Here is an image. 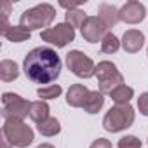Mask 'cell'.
Returning <instances> with one entry per match:
<instances>
[{"instance_id": "1", "label": "cell", "mask_w": 148, "mask_h": 148, "mask_svg": "<svg viewBox=\"0 0 148 148\" xmlns=\"http://www.w3.org/2000/svg\"><path fill=\"white\" fill-rule=\"evenodd\" d=\"M61 68L63 63L59 54L47 45L32 49L23 61V71L28 77V80H32L33 84L51 86L61 75Z\"/></svg>"}, {"instance_id": "2", "label": "cell", "mask_w": 148, "mask_h": 148, "mask_svg": "<svg viewBox=\"0 0 148 148\" xmlns=\"http://www.w3.org/2000/svg\"><path fill=\"white\" fill-rule=\"evenodd\" d=\"M56 19V9L51 4H38L32 9H26L19 18V26L28 30L30 33L33 30H47L51 23Z\"/></svg>"}, {"instance_id": "3", "label": "cell", "mask_w": 148, "mask_h": 148, "mask_svg": "<svg viewBox=\"0 0 148 148\" xmlns=\"http://www.w3.org/2000/svg\"><path fill=\"white\" fill-rule=\"evenodd\" d=\"M136 112L131 105H115L112 106L103 117V127L108 132H120L125 131L134 124Z\"/></svg>"}, {"instance_id": "4", "label": "cell", "mask_w": 148, "mask_h": 148, "mask_svg": "<svg viewBox=\"0 0 148 148\" xmlns=\"http://www.w3.org/2000/svg\"><path fill=\"white\" fill-rule=\"evenodd\" d=\"M2 136L16 148H26L33 143L35 132L23 120H4Z\"/></svg>"}, {"instance_id": "5", "label": "cell", "mask_w": 148, "mask_h": 148, "mask_svg": "<svg viewBox=\"0 0 148 148\" xmlns=\"http://www.w3.org/2000/svg\"><path fill=\"white\" fill-rule=\"evenodd\" d=\"M96 77L99 82V92L103 94H112V91L124 84V75L112 61H99L96 64Z\"/></svg>"}, {"instance_id": "6", "label": "cell", "mask_w": 148, "mask_h": 148, "mask_svg": "<svg viewBox=\"0 0 148 148\" xmlns=\"http://www.w3.org/2000/svg\"><path fill=\"white\" fill-rule=\"evenodd\" d=\"M32 103L21 98L16 92H4L2 94V117L4 120H23L30 115Z\"/></svg>"}, {"instance_id": "7", "label": "cell", "mask_w": 148, "mask_h": 148, "mask_svg": "<svg viewBox=\"0 0 148 148\" xmlns=\"http://www.w3.org/2000/svg\"><path fill=\"white\" fill-rule=\"evenodd\" d=\"M66 66L68 70L79 79H91L96 75V64L94 61L84 54L82 51H70L66 54Z\"/></svg>"}, {"instance_id": "8", "label": "cell", "mask_w": 148, "mask_h": 148, "mask_svg": "<svg viewBox=\"0 0 148 148\" xmlns=\"http://www.w3.org/2000/svg\"><path fill=\"white\" fill-rule=\"evenodd\" d=\"M40 38L58 49L66 47L70 42L75 40V28H71L68 23H58L52 28L42 30L40 32Z\"/></svg>"}, {"instance_id": "9", "label": "cell", "mask_w": 148, "mask_h": 148, "mask_svg": "<svg viewBox=\"0 0 148 148\" xmlns=\"http://www.w3.org/2000/svg\"><path fill=\"white\" fill-rule=\"evenodd\" d=\"M82 32V38L89 44H101V40L105 38V35L108 33V28L103 25V21L98 16H89L84 23V26L80 28Z\"/></svg>"}, {"instance_id": "10", "label": "cell", "mask_w": 148, "mask_h": 148, "mask_svg": "<svg viewBox=\"0 0 148 148\" xmlns=\"http://www.w3.org/2000/svg\"><path fill=\"white\" fill-rule=\"evenodd\" d=\"M119 16H120V21L127 25H138L145 19L146 7L141 2H138V0H129L119 9Z\"/></svg>"}, {"instance_id": "11", "label": "cell", "mask_w": 148, "mask_h": 148, "mask_svg": "<svg viewBox=\"0 0 148 148\" xmlns=\"http://www.w3.org/2000/svg\"><path fill=\"white\" fill-rule=\"evenodd\" d=\"M143 45H145V33L143 32L131 28V30H127L124 33V37H122V47H124L125 52H131V54L139 52Z\"/></svg>"}, {"instance_id": "12", "label": "cell", "mask_w": 148, "mask_h": 148, "mask_svg": "<svg viewBox=\"0 0 148 148\" xmlns=\"http://www.w3.org/2000/svg\"><path fill=\"white\" fill-rule=\"evenodd\" d=\"M89 92L91 91L84 84H73V86H70V89L66 92V103L71 108H82L87 96H89Z\"/></svg>"}, {"instance_id": "13", "label": "cell", "mask_w": 148, "mask_h": 148, "mask_svg": "<svg viewBox=\"0 0 148 148\" xmlns=\"http://www.w3.org/2000/svg\"><path fill=\"white\" fill-rule=\"evenodd\" d=\"M98 18L103 21V25L110 30L113 28L119 21H120V16H119V9L112 4H99L98 7Z\"/></svg>"}, {"instance_id": "14", "label": "cell", "mask_w": 148, "mask_h": 148, "mask_svg": "<svg viewBox=\"0 0 148 148\" xmlns=\"http://www.w3.org/2000/svg\"><path fill=\"white\" fill-rule=\"evenodd\" d=\"M0 33H2L4 38H7L9 42H14V44H19V42H26L30 40L32 33L28 30H25L23 26H5V28H0Z\"/></svg>"}, {"instance_id": "15", "label": "cell", "mask_w": 148, "mask_h": 148, "mask_svg": "<svg viewBox=\"0 0 148 148\" xmlns=\"http://www.w3.org/2000/svg\"><path fill=\"white\" fill-rule=\"evenodd\" d=\"M103 105H105V94L99 92V91H91L82 108H84V112L94 115V113H98L103 108Z\"/></svg>"}, {"instance_id": "16", "label": "cell", "mask_w": 148, "mask_h": 148, "mask_svg": "<svg viewBox=\"0 0 148 148\" xmlns=\"http://www.w3.org/2000/svg\"><path fill=\"white\" fill-rule=\"evenodd\" d=\"M49 105L45 103V101H42V99H38V101H32V106H30V119L35 122V124H40V122H44L45 119H49Z\"/></svg>"}, {"instance_id": "17", "label": "cell", "mask_w": 148, "mask_h": 148, "mask_svg": "<svg viewBox=\"0 0 148 148\" xmlns=\"http://www.w3.org/2000/svg\"><path fill=\"white\" fill-rule=\"evenodd\" d=\"M19 77V68L11 59H2L0 63V79L4 82H14Z\"/></svg>"}, {"instance_id": "18", "label": "cell", "mask_w": 148, "mask_h": 148, "mask_svg": "<svg viewBox=\"0 0 148 148\" xmlns=\"http://www.w3.org/2000/svg\"><path fill=\"white\" fill-rule=\"evenodd\" d=\"M37 131H38L42 136L51 138V136L59 134V131H61V124H59V120H58L56 117H49V119H45L44 122L37 124Z\"/></svg>"}, {"instance_id": "19", "label": "cell", "mask_w": 148, "mask_h": 148, "mask_svg": "<svg viewBox=\"0 0 148 148\" xmlns=\"http://www.w3.org/2000/svg\"><path fill=\"white\" fill-rule=\"evenodd\" d=\"M110 98H112V101L115 105H129L131 98H134V89L129 87V86H125V84H122L120 87H117L115 91H112Z\"/></svg>"}, {"instance_id": "20", "label": "cell", "mask_w": 148, "mask_h": 148, "mask_svg": "<svg viewBox=\"0 0 148 148\" xmlns=\"http://www.w3.org/2000/svg\"><path fill=\"white\" fill-rule=\"evenodd\" d=\"M120 47H122V42H120L119 37H117L115 33H112V32H108V33L105 35V38L101 40V51H103L105 54H115Z\"/></svg>"}, {"instance_id": "21", "label": "cell", "mask_w": 148, "mask_h": 148, "mask_svg": "<svg viewBox=\"0 0 148 148\" xmlns=\"http://www.w3.org/2000/svg\"><path fill=\"white\" fill-rule=\"evenodd\" d=\"M64 18H66L64 23H68L71 28H82L89 16H86V12L80 11V9H73V11H66Z\"/></svg>"}, {"instance_id": "22", "label": "cell", "mask_w": 148, "mask_h": 148, "mask_svg": "<svg viewBox=\"0 0 148 148\" xmlns=\"http://www.w3.org/2000/svg\"><path fill=\"white\" fill-rule=\"evenodd\" d=\"M61 92H63V89H61V86H59V84L42 86V87H38V89H37V94H38V98H40L42 101L56 99V98H59V96H61Z\"/></svg>"}, {"instance_id": "23", "label": "cell", "mask_w": 148, "mask_h": 148, "mask_svg": "<svg viewBox=\"0 0 148 148\" xmlns=\"http://www.w3.org/2000/svg\"><path fill=\"white\" fill-rule=\"evenodd\" d=\"M117 146L119 148H141V139L132 136V134L131 136H124V138L119 139Z\"/></svg>"}, {"instance_id": "24", "label": "cell", "mask_w": 148, "mask_h": 148, "mask_svg": "<svg viewBox=\"0 0 148 148\" xmlns=\"http://www.w3.org/2000/svg\"><path fill=\"white\" fill-rule=\"evenodd\" d=\"M138 110H139L141 115L148 117V92L139 94V98H138Z\"/></svg>"}, {"instance_id": "25", "label": "cell", "mask_w": 148, "mask_h": 148, "mask_svg": "<svg viewBox=\"0 0 148 148\" xmlns=\"http://www.w3.org/2000/svg\"><path fill=\"white\" fill-rule=\"evenodd\" d=\"M89 148H113V146H112V143H110L108 139H105V138H98V139H94V141L91 143Z\"/></svg>"}, {"instance_id": "26", "label": "cell", "mask_w": 148, "mask_h": 148, "mask_svg": "<svg viewBox=\"0 0 148 148\" xmlns=\"http://www.w3.org/2000/svg\"><path fill=\"white\" fill-rule=\"evenodd\" d=\"M80 4H86V0H77V2H59V5L66 11H73V9H79Z\"/></svg>"}, {"instance_id": "27", "label": "cell", "mask_w": 148, "mask_h": 148, "mask_svg": "<svg viewBox=\"0 0 148 148\" xmlns=\"http://www.w3.org/2000/svg\"><path fill=\"white\" fill-rule=\"evenodd\" d=\"M37 148H56L54 145H51V143H42V145H38Z\"/></svg>"}, {"instance_id": "28", "label": "cell", "mask_w": 148, "mask_h": 148, "mask_svg": "<svg viewBox=\"0 0 148 148\" xmlns=\"http://www.w3.org/2000/svg\"><path fill=\"white\" fill-rule=\"evenodd\" d=\"M146 54H148V51H146Z\"/></svg>"}]
</instances>
